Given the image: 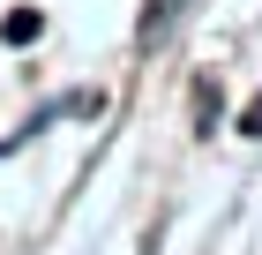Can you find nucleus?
<instances>
[{
  "label": "nucleus",
  "mask_w": 262,
  "mask_h": 255,
  "mask_svg": "<svg viewBox=\"0 0 262 255\" xmlns=\"http://www.w3.org/2000/svg\"><path fill=\"white\" fill-rule=\"evenodd\" d=\"M0 38H8V45H30V38H38V15H30V8H15V15L0 23Z\"/></svg>",
  "instance_id": "obj_1"
},
{
  "label": "nucleus",
  "mask_w": 262,
  "mask_h": 255,
  "mask_svg": "<svg viewBox=\"0 0 262 255\" xmlns=\"http://www.w3.org/2000/svg\"><path fill=\"white\" fill-rule=\"evenodd\" d=\"M172 15H180V0H150V8H142V38H158Z\"/></svg>",
  "instance_id": "obj_2"
},
{
  "label": "nucleus",
  "mask_w": 262,
  "mask_h": 255,
  "mask_svg": "<svg viewBox=\"0 0 262 255\" xmlns=\"http://www.w3.org/2000/svg\"><path fill=\"white\" fill-rule=\"evenodd\" d=\"M247 135H262V98H255V113H247Z\"/></svg>",
  "instance_id": "obj_3"
}]
</instances>
